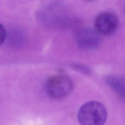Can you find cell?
<instances>
[{
  "label": "cell",
  "instance_id": "obj_2",
  "mask_svg": "<svg viewBox=\"0 0 125 125\" xmlns=\"http://www.w3.org/2000/svg\"><path fill=\"white\" fill-rule=\"evenodd\" d=\"M45 88L50 97L54 99H61L66 97L72 92L73 83L71 79L66 76L54 75L47 79Z\"/></svg>",
  "mask_w": 125,
  "mask_h": 125
},
{
  "label": "cell",
  "instance_id": "obj_1",
  "mask_svg": "<svg viewBox=\"0 0 125 125\" xmlns=\"http://www.w3.org/2000/svg\"><path fill=\"white\" fill-rule=\"evenodd\" d=\"M107 110L105 106L97 101H90L80 108L78 119L81 125H103L106 120Z\"/></svg>",
  "mask_w": 125,
  "mask_h": 125
},
{
  "label": "cell",
  "instance_id": "obj_8",
  "mask_svg": "<svg viewBox=\"0 0 125 125\" xmlns=\"http://www.w3.org/2000/svg\"></svg>",
  "mask_w": 125,
  "mask_h": 125
},
{
  "label": "cell",
  "instance_id": "obj_3",
  "mask_svg": "<svg viewBox=\"0 0 125 125\" xmlns=\"http://www.w3.org/2000/svg\"><path fill=\"white\" fill-rule=\"evenodd\" d=\"M75 40L80 47L86 50L96 49L101 43L100 34L95 28L89 27L79 29L75 34Z\"/></svg>",
  "mask_w": 125,
  "mask_h": 125
},
{
  "label": "cell",
  "instance_id": "obj_6",
  "mask_svg": "<svg viewBox=\"0 0 125 125\" xmlns=\"http://www.w3.org/2000/svg\"><path fill=\"white\" fill-rule=\"evenodd\" d=\"M6 36V32L3 25L0 23V45L4 42Z\"/></svg>",
  "mask_w": 125,
  "mask_h": 125
},
{
  "label": "cell",
  "instance_id": "obj_5",
  "mask_svg": "<svg viewBox=\"0 0 125 125\" xmlns=\"http://www.w3.org/2000/svg\"><path fill=\"white\" fill-rule=\"evenodd\" d=\"M105 81L120 98L125 101V81L115 75L107 76Z\"/></svg>",
  "mask_w": 125,
  "mask_h": 125
},
{
  "label": "cell",
  "instance_id": "obj_7",
  "mask_svg": "<svg viewBox=\"0 0 125 125\" xmlns=\"http://www.w3.org/2000/svg\"><path fill=\"white\" fill-rule=\"evenodd\" d=\"M86 0V1H94V0Z\"/></svg>",
  "mask_w": 125,
  "mask_h": 125
},
{
  "label": "cell",
  "instance_id": "obj_4",
  "mask_svg": "<svg viewBox=\"0 0 125 125\" xmlns=\"http://www.w3.org/2000/svg\"><path fill=\"white\" fill-rule=\"evenodd\" d=\"M119 21L116 16L110 12H104L98 15L94 22L95 29L100 34L108 36L117 29Z\"/></svg>",
  "mask_w": 125,
  "mask_h": 125
}]
</instances>
